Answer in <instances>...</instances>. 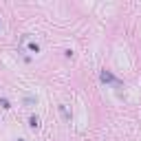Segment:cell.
<instances>
[{
	"label": "cell",
	"instance_id": "6da1fadb",
	"mask_svg": "<svg viewBox=\"0 0 141 141\" xmlns=\"http://www.w3.org/2000/svg\"><path fill=\"white\" fill-rule=\"evenodd\" d=\"M24 44L29 47V51H31V53H38V51H40V47H38V42H33L31 38H24Z\"/></svg>",
	"mask_w": 141,
	"mask_h": 141
},
{
	"label": "cell",
	"instance_id": "7a4b0ae2",
	"mask_svg": "<svg viewBox=\"0 0 141 141\" xmlns=\"http://www.w3.org/2000/svg\"><path fill=\"white\" fill-rule=\"evenodd\" d=\"M31 128H38V117H31Z\"/></svg>",
	"mask_w": 141,
	"mask_h": 141
}]
</instances>
